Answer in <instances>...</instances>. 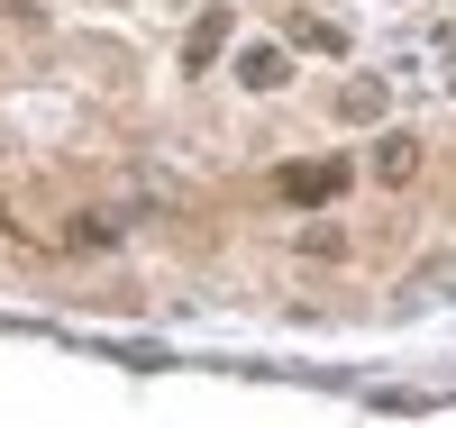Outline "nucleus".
Listing matches in <instances>:
<instances>
[{
	"mask_svg": "<svg viewBox=\"0 0 456 428\" xmlns=\"http://www.w3.org/2000/svg\"><path fill=\"white\" fill-rule=\"evenodd\" d=\"M292 46H320V55H347V36H338L329 19H292Z\"/></svg>",
	"mask_w": 456,
	"mask_h": 428,
	"instance_id": "0eeeda50",
	"label": "nucleus"
},
{
	"mask_svg": "<svg viewBox=\"0 0 456 428\" xmlns=\"http://www.w3.org/2000/svg\"><path fill=\"white\" fill-rule=\"evenodd\" d=\"M274 191H283V201H301V210H311V201H338V191H347V155H320V165H283V174H274Z\"/></svg>",
	"mask_w": 456,
	"mask_h": 428,
	"instance_id": "f257e3e1",
	"label": "nucleus"
},
{
	"mask_svg": "<svg viewBox=\"0 0 456 428\" xmlns=\"http://www.w3.org/2000/svg\"><path fill=\"white\" fill-rule=\"evenodd\" d=\"M55 246H73V255H101V246H119V219H110V210H73V219L55 228Z\"/></svg>",
	"mask_w": 456,
	"mask_h": 428,
	"instance_id": "f03ea898",
	"label": "nucleus"
},
{
	"mask_svg": "<svg viewBox=\"0 0 456 428\" xmlns=\"http://www.w3.org/2000/svg\"><path fill=\"white\" fill-rule=\"evenodd\" d=\"M219 46H228V10H201V19H192V36H183V64L201 73V64H210Z\"/></svg>",
	"mask_w": 456,
	"mask_h": 428,
	"instance_id": "20e7f679",
	"label": "nucleus"
},
{
	"mask_svg": "<svg viewBox=\"0 0 456 428\" xmlns=\"http://www.w3.org/2000/svg\"><path fill=\"white\" fill-rule=\"evenodd\" d=\"M338 109H347L356 128H374V119H384V83H347V92H338Z\"/></svg>",
	"mask_w": 456,
	"mask_h": 428,
	"instance_id": "423d86ee",
	"label": "nucleus"
},
{
	"mask_svg": "<svg viewBox=\"0 0 456 428\" xmlns=\"http://www.w3.org/2000/svg\"><path fill=\"white\" fill-rule=\"evenodd\" d=\"M420 174V137H384L374 146V182H411Z\"/></svg>",
	"mask_w": 456,
	"mask_h": 428,
	"instance_id": "39448f33",
	"label": "nucleus"
},
{
	"mask_svg": "<svg viewBox=\"0 0 456 428\" xmlns=\"http://www.w3.org/2000/svg\"><path fill=\"white\" fill-rule=\"evenodd\" d=\"M238 83L247 92H283L292 83V55L283 46H238Z\"/></svg>",
	"mask_w": 456,
	"mask_h": 428,
	"instance_id": "7ed1b4c3",
	"label": "nucleus"
}]
</instances>
